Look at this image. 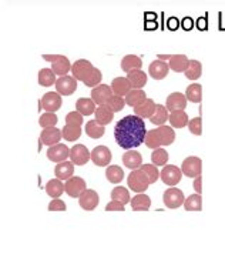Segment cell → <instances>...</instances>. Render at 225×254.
<instances>
[{
  "mask_svg": "<svg viewBox=\"0 0 225 254\" xmlns=\"http://www.w3.org/2000/svg\"><path fill=\"white\" fill-rule=\"evenodd\" d=\"M104 131H106L104 126H102L97 120H90L86 125V133L91 139H100L104 136Z\"/></svg>",
  "mask_w": 225,
  "mask_h": 254,
  "instance_id": "1f68e13d",
  "label": "cell"
},
{
  "mask_svg": "<svg viewBox=\"0 0 225 254\" xmlns=\"http://www.w3.org/2000/svg\"><path fill=\"white\" fill-rule=\"evenodd\" d=\"M123 163L131 172L138 170L143 166V157L138 151H125L123 154Z\"/></svg>",
  "mask_w": 225,
  "mask_h": 254,
  "instance_id": "d6986e66",
  "label": "cell"
},
{
  "mask_svg": "<svg viewBox=\"0 0 225 254\" xmlns=\"http://www.w3.org/2000/svg\"><path fill=\"white\" fill-rule=\"evenodd\" d=\"M106 177H107V180L110 183H112V185H118V183L123 182L124 179L123 169L118 167V166H110L106 170Z\"/></svg>",
  "mask_w": 225,
  "mask_h": 254,
  "instance_id": "74e56055",
  "label": "cell"
},
{
  "mask_svg": "<svg viewBox=\"0 0 225 254\" xmlns=\"http://www.w3.org/2000/svg\"><path fill=\"white\" fill-rule=\"evenodd\" d=\"M70 159L76 166H84L91 159V153L84 144H76L70 149Z\"/></svg>",
  "mask_w": 225,
  "mask_h": 254,
  "instance_id": "30bf717a",
  "label": "cell"
},
{
  "mask_svg": "<svg viewBox=\"0 0 225 254\" xmlns=\"http://www.w3.org/2000/svg\"><path fill=\"white\" fill-rule=\"evenodd\" d=\"M99 203H100V198H99V194H97L96 190H86V191L79 197L80 207L87 210V211L94 210V208L99 206Z\"/></svg>",
  "mask_w": 225,
  "mask_h": 254,
  "instance_id": "9a60e30c",
  "label": "cell"
},
{
  "mask_svg": "<svg viewBox=\"0 0 225 254\" xmlns=\"http://www.w3.org/2000/svg\"><path fill=\"white\" fill-rule=\"evenodd\" d=\"M102 79H103V74L100 70L96 69L93 70V73H91V76L87 79V80L84 81V84H86V87H97V86H100V83H102Z\"/></svg>",
  "mask_w": 225,
  "mask_h": 254,
  "instance_id": "7dc6e473",
  "label": "cell"
},
{
  "mask_svg": "<svg viewBox=\"0 0 225 254\" xmlns=\"http://www.w3.org/2000/svg\"><path fill=\"white\" fill-rule=\"evenodd\" d=\"M182 27L185 29V30H190L192 29V20L190 17H185L184 20H182Z\"/></svg>",
  "mask_w": 225,
  "mask_h": 254,
  "instance_id": "11a10c76",
  "label": "cell"
},
{
  "mask_svg": "<svg viewBox=\"0 0 225 254\" xmlns=\"http://www.w3.org/2000/svg\"><path fill=\"white\" fill-rule=\"evenodd\" d=\"M66 125H68V126L80 127L83 125V116L80 115L79 112H70V113L66 116Z\"/></svg>",
  "mask_w": 225,
  "mask_h": 254,
  "instance_id": "c3c4849f",
  "label": "cell"
},
{
  "mask_svg": "<svg viewBox=\"0 0 225 254\" xmlns=\"http://www.w3.org/2000/svg\"><path fill=\"white\" fill-rule=\"evenodd\" d=\"M198 29H200V30H205V29H207V22H205V19H198Z\"/></svg>",
  "mask_w": 225,
  "mask_h": 254,
  "instance_id": "9f6ffc18",
  "label": "cell"
},
{
  "mask_svg": "<svg viewBox=\"0 0 225 254\" xmlns=\"http://www.w3.org/2000/svg\"><path fill=\"white\" fill-rule=\"evenodd\" d=\"M56 73L52 69H40L39 70V84L43 87H50L56 84Z\"/></svg>",
  "mask_w": 225,
  "mask_h": 254,
  "instance_id": "4dcf8cb0",
  "label": "cell"
},
{
  "mask_svg": "<svg viewBox=\"0 0 225 254\" xmlns=\"http://www.w3.org/2000/svg\"><path fill=\"white\" fill-rule=\"evenodd\" d=\"M144 143H146L147 147H150V149H153V150L160 149V147L163 146V144H161V140H160V136H158V133H157V128L147 131V136H146V140H144Z\"/></svg>",
  "mask_w": 225,
  "mask_h": 254,
  "instance_id": "b9f144b4",
  "label": "cell"
},
{
  "mask_svg": "<svg viewBox=\"0 0 225 254\" xmlns=\"http://www.w3.org/2000/svg\"><path fill=\"white\" fill-rule=\"evenodd\" d=\"M163 201H164V204L167 206V208H178L180 206L184 204L185 197H184V193L181 191L180 189L171 187V189L164 191V194H163Z\"/></svg>",
  "mask_w": 225,
  "mask_h": 254,
  "instance_id": "8992f818",
  "label": "cell"
},
{
  "mask_svg": "<svg viewBox=\"0 0 225 254\" xmlns=\"http://www.w3.org/2000/svg\"><path fill=\"white\" fill-rule=\"evenodd\" d=\"M131 89L133 87H131V84H130L127 77H115L112 81V90L115 96H120V97L127 96L128 93L131 92Z\"/></svg>",
  "mask_w": 225,
  "mask_h": 254,
  "instance_id": "ffe728a7",
  "label": "cell"
},
{
  "mask_svg": "<svg viewBox=\"0 0 225 254\" xmlns=\"http://www.w3.org/2000/svg\"><path fill=\"white\" fill-rule=\"evenodd\" d=\"M169 119V110H167V107L166 106H163V104H157L156 106V112H154V115L150 117V122L153 123V125H156V126H164V123L167 122Z\"/></svg>",
  "mask_w": 225,
  "mask_h": 254,
  "instance_id": "484cf974",
  "label": "cell"
},
{
  "mask_svg": "<svg viewBox=\"0 0 225 254\" xmlns=\"http://www.w3.org/2000/svg\"><path fill=\"white\" fill-rule=\"evenodd\" d=\"M86 182L84 179L81 177H77V176H73L71 179H68L64 185V191L67 193L68 196L76 198V197H80L84 191H86Z\"/></svg>",
  "mask_w": 225,
  "mask_h": 254,
  "instance_id": "9c48e42d",
  "label": "cell"
},
{
  "mask_svg": "<svg viewBox=\"0 0 225 254\" xmlns=\"http://www.w3.org/2000/svg\"><path fill=\"white\" fill-rule=\"evenodd\" d=\"M42 107L45 109L47 113H55L61 107V96L57 92L46 93L42 97Z\"/></svg>",
  "mask_w": 225,
  "mask_h": 254,
  "instance_id": "5bb4252c",
  "label": "cell"
},
{
  "mask_svg": "<svg viewBox=\"0 0 225 254\" xmlns=\"http://www.w3.org/2000/svg\"><path fill=\"white\" fill-rule=\"evenodd\" d=\"M169 153L164 150L163 147H160V149H156V150L151 153V163L154 164V166H166L167 163H169Z\"/></svg>",
  "mask_w": 225,
  "mask_h": 254,
  "instance_id": "ab89813d",
  "label": "cell"
},
{
  "mask_svg": "<svg viewBox=\"0 0 225 254\" xmlns=\"http://www.w3.org/2000/svg\"><path fill=\"white\" fill-rule=\"evenodd\" d=\"M178 24H180V22H178L177 17H169V20H167V26H169V30H175L178 27Z\"/></svg>",
  "mask_w": 225,
  "mask_h": 254,
  "instance_id": "db71d44e",
  "label": "cell"
},
{
  "mask_svg": "<svg viewBox=\"0 0 225 254\" xmlns=\"http://www.w3.org/2000/svg\"><path fill=\"white\" fill-rule=\"evenodd\" d=\"M172 55H158V59H164V60H169Z\"/></svg>",
  "mask_w": 225,
  "mask_h": 254,
  "instance_id": "680465c9",
  "label": "cell"
},
{
  "mask_svg": "<svg viewBox=\"0 0 225 254\" xmlns=\"http://www.w3.org/2000/svg\"><path fill=\"white\" fill-rule=\"evenodd\" d=\"M112 150L106 146H96L91 150V160L99 167H106L112 162Z\"/></svg>",
  "mask_w": 225,
  "mask_h": 254,
  "instance_id": "ba28073f",
  "label": "cell"
},
{
  "mask_svg": "<svg viewBox=\"0 0 225 254\" xmlns=\"http://www.w3.org/2000/svg\"><path fill=\"white\" fill-rule=\"evenodd\" d=\"M201 170H203V162L200 157H195V156L187 157L181 164L182 174L191 179H197L198 176H201Z\"/></svg>",
  "mask_w": 225,
  "mask_h": 254,
  "instance_id": "5b68a950",
  "label": "cell"
},
{
  "mask_svg": "<svg viewBox=\"0 0 225 254\" xmlns=\"http://www.w3.org/2000/svg\"><path fill=\"white\" fill-rule=\"evenodd\" d=\"M151 185L150 183V179H148V176H147L141 169H138V170H133L130 176H128V179H127V186L135 191V193H144L147 189H148V186Z\"/></svg>",
  "mask_w": 225,
  "mask_h": 254,
  "instance_id": "7a4b0ae2",
  "label": "cell"
},
{
  "mask_svg": "<svg viewBox=\"0 0 225 254\" xmlns=\"http://www.w3.org/2000/svg\"><path fill=\"white\" fill-rule=\"evenodd\" d=\"M49 210L50 211H66V203L61 201L60 198H53L50 203H49Z\"/></svg>",
  "mask_w": 225,
  "mask_h": 254,
  "instance_id": "f907efd6",
  "label": "cell"
},
{
  "mask_svg": "<svg viewBox=\"0 0 225 254\" xmlns=\"http://www.w3.org/2000/svg\"><path fill=\"white\" fill-rule=\"evenodd\" d=\"M150 206H151V198L144 193L137 194L131 200V208L134 211H147L150 208Z\"/></svg>",
  "mask_w": 225,
  "mask_h": 254,
  "instance_id": "f546056e",
  "label": "cell"
},
{
  "mask_svg": "<svg viewBox=\"0 0 225 254\" xmlns=\"http://www.w3.org/2000/svg\"><path fill=\"white\" fill-rule=\"evenodd\" d=\"M184 208L187 211H201L203 210V198L201 194H191L185 198Z\"/></svg>",
  "mask_w": 225,
  "mask_h": 254,
  "instance_id": "f35d334b",
  "label": "cell"
},
{
  "mask_svg": "<svg viewBox=\"0 0 225 254\" xmlns=\"http://www.w3.org/2000/svg\"><path fill=\"white\" fill-rule=\"evenodd\" d=\"M146 99H147V94L144 90H141V89H140V90L133 89L131 92L125 96V103L128 104V106H131V107H137L138 104L143 103Z\"/></svg>",
  "mask_w": 225,
  "mask_h": 254,
  "instance_id": "d590c367",
  "label": "cell"
},
{
  "mask_svg": "<svg viewBox=\"0 0 225 254\" xmlns=\"http://www.w3.org/2000/svg\"><path fill=\"white\" fill-rule=\"evenodd\" d=\"M143 66V62L138 56H134V55H127L124 56L123 60H121V70L123 71H134V70H140Z\"/></svg>",
  "mask_w": 225,
  "mask_h": 254,
  "instance_id": "4316f807",
  "label": "cell"
},
{
  "mask_svg": "<svg viewBox=\"0 0 225 254\" xmlns=\"http://www.w3.org/2000/svg\"><path fill=\"white\" fill-rule=\"evenodd\" d=\"M61 137H63L61 130H58V128H56V127H49V128H45V130L42 131V134H40V140H42V143L46 144V146H49V147L58 144V141L61 140Z\"/></svg>",
  "mask_w": 225,
  "mask_h": 254,
  "instance_id": "e0dca14e",
  "label": "cell"
},
{
  "mask_svg": "<svg viewBox=\"0 0 225 254\" xmlns=\"http://www.w3.org/2000/svg\"><path fill=\"white\" fill-rule=\"evenodd\" d=\"M146 136L147 127L144 119L135 115L124 116L114 127V139L117 144L125 150L141 146L146 140Z\"/></svg>",
  "mask_w": 225,
  "mask_h": 254,
  "instance_id": "6da1fadb",
  "label": "cell"
},
{
  "mask_svg": "<svg viewBox=\"0 0 225 254\" xmlns=\"http://www.w3.org/2000/svg\"><path fill=\"white\" fill-rule=\"evenodd\" d=\"M140 169H141V170L148 176V179H150V183H151V185L157 182L158 177H160V172H158L157 166H154V164H143Z\"/></svg>",
  "mask_w": 225,
  "mask_h": 254,
  "instance_id": "f6af8a7d",
  "label": "cell"
},
{
  "mask_svg": "<svg viewBox=\"0 0 225 254\" xmlns=\"http://www.w3.org/2000/svg\"><path fill=\"white\" fill-rule=\"evenodd\" d=\"M94 117H96L94 120H97L102 126H106V125H109V123L112 120V117H114V112H112V109H110L107 104H103V106H99V107L96 109Z\"/></svg>",
  "mask_w": 225,
  "mask_h": 254,
  "instance_id": "d4e9b609",
  "label": "cell"
},
{
  "mask_svg": "<svg viewBox=\"0 0 225 254\" xmlns=\"http://www.w3.org/2000/svg\"><path fill=\"white\" fill-rule=\"evenodd\" d=\"M169 73V66L166 62L154 60V62L148 66V74H150L154 80H161V79H164Z\"/></svg>",
  "mask_w": 225,
  "mask_h": 254,
  "instance_id": "ac0fdd59",
  "label": "cell"
},
{
  "mask_svg": "<svg viewBox=\"0 0 225 254\" xmlns=\"http://www.w3.org/2000/svg\"><path fill=\"white\" fill-rule=\"evenodd\" d=\"M61 133H63L64 140H67V141H76L81 136V128L77 126H68V125H66V126L63 127Z\"/></svg>",
  "mask_w": 225,
  "mask_h": 254,
  "instance_id": "7bdbcfd3",
  "label": "cell"
},
{
  "mask_svg": "<svg viewBox=\"0 0 225 254\" xmlns=\"http://www.w3.org/2000/svg\"><path fill=\"white\" fill-rule=\"evenodd\" d=\"M57 122H58V117L55 113H47L40 116L39 119V125L43 127V128H49V127H56Z\"/></svg>",
  "mask_w": 225,
  "mask_h": 254,
  "instance_id": "ee69618b",
  "label": "cell"
},
{
  "mask_svg": "<svg viewBox=\"0 0 225 254\" xmlns=\"http://www.w3.org/2000/svg\"><path fill=\"white\" fill-rule=\"evenodd\" d=\"M56 90L58 94L70 96L77 90V80L73 76H63L56 81Z\"/></svg>",
  "mask_w": 225,
  "mask_h": 254,
  "instance_id": "7c38bea8",
  "label": "cell"
},
{
  "mask_svg": "<svg viewBox=\"0 0 225 254\" xmlns=\"http://www.w3.org/2000/svg\"><path fill=\"white\" fill-rule=\"evenodd\" d=\"M106 104H107V106L112 109L114 113H117V112H121V110L124 109V106H125L127 103H125V99H123V97H120V96H115V94H114V96H112V97H110V100H109V102H107Z\"/></svg>",
  "mask_w": 225,
  "mask_h": 254,
  "instance_id": "bcb514c9",
  "label": "cell"
},
{
  "mask_svg": "<svg viewBox=\"0 0 225 254\" xmlns=\"http://www.w3.org/2000/svg\"><path fill=\"white\" fill-rule=\"evenodd\" d=\"M64 191V185L61 180L58 179H53V180H49L47 185H46V193L49 194L50 197H57L61 196V193Z\"/></svg>",
  "mask_w": 225,
  "mask_h": 254,
  "instance_id": "e575fe53",
  "label": "cell"
},
{
  "mask_svg": "<svg viewBox=\"0 0 225 254\" xmlns=\"http://www.w3.org/2000/svg\"><path fill=\"white\" fill-rule=\"evenodd\" d=\"M156 106H157V104L154 103L153 99H146L143 103L138 104L137 107H134L135 116H138V117H141V119H146V117L150 119L151 116L154 115V112H156Z\"/></svg>",
  "mask_w": 225,
  "mask_h": 254,
  "instance_id": "603a6c76",
  "label": "cell"
},
{
  "mask_svg": "<svg viewBox=\"0 0 225 254\" xmlns=\"http://www.w3.org/2000/svg\"><path fill=\"white\" fill-rule=\"evenodd\" d=\"M94 69H96V67L91 64L89 60L80 59V60H76V62L73 63V66H71V73H73V77H74L76 80H80L84 83V81L90 77L91 73H93V70Z\"/></svg>",
  "mask_w": 225,
  "mask_h": 254,
  "instance_id": "277c9868",
  "label": "cell"
},
{
  "mask_svg": "<svg viewBox=\"0 0 225 254\" xmlns=\"http://www.w3.org/2000/svg\"><path fill=\"white\" fill-rule=\"evenodd\" d=\"M185 77L188 80H197L201 77L203 74V66L198 60H190V64H188V69L185 70Z\"/></svg>",
  "mask_w": 225,
  "mask_h": 254,
  "instance_id": "8d00e7d4",
  "label": "cell"
},
{
  "mask_svg": "<svg viewBox=\"0 0 225 254\" xmlns=\"http://www.w3.org/2000/svg\"><path fill=\"white\" fill-rule=\"evenodd\" d=\"M112 200H117V201H121L123 204H127V203H131L130 200V193L125 187H121V186H117L114 187L112 191Z\"/></svg>",
  "mask_w": 225,
  "mask_h": 254,
  "instance_id": "60d3db41",
  "label": "cell"
},
{
  "mask_svg": "<svg viewBox=\"0 0 225 254\" xmlns=\"http://www.w3.org/2000/svg\"><path fill=\"white\" fill-rule=\"evenodd\" d=\"M43 59L52 62V70L56 73L57 76H60V77L67 76L68 71H71V66L73 64L63 55H43Z\"/></svg>",
  "mask_w": 225,
  "mask_h": 254,
  "instance_id": "3957f363",
  "label": "cell"
},
{
  "mask_svg": "<svg viewBox=\"0 0 225 254\" xmlns=\"http://www.w3.org/2000/svg\"><path fill=\"white\" fill-rule=\"evenodd\" d=\"M166 107L169 112H177V110H184L187 107V97L180 92H174L167 97Z\"/></svg>",
  "mask_w": 225,
  "mask_h": 254,
  "instance_id": "2e32d148",
  "label": "cell"
},
{
  "mask_svg": "<svg viewBox=\"0 0 225 254\" xmlns=\"http://www.w3.org/2000/svg\"><path fill=\"white\" fill-rule=\"evenodd\" d=\"M203 182H201V176H198L195 180H194V190L197 191V194H201L203 191Z\"/></svg>",
  "mask_w": 225,
  "mask_h": 254,
  "instance_id": "f5cc1de1",
  "label": "cell"
},
{
  "mask_svg": "<svg viewBox=\"0 0 225 254\" xmlns=\"http://www.w3.org/2000/svg\"><path fill=\"white\" fill-rule=\"evenodd\" d=\"M160 177L164 182V185L167 186H177L181 182L182 177V172L177 166L172 164H167L163 167V170L160 172Z\"/></svg>",
  "mask_w": 225,
  "mask_h": 254,
  "instance_id": "52a82bcc",
  "label": "cell"
},
{
  "mask_svg": "<svg viewBox=\"0 0 225 254\" xmlns=\"http://www.w3.org/2000/svg\"><path fill=\"white\" fill-rule=\"evenodd\" d=\"M188 130L195 136H201L203 133V125H201V117H194L188 123Z\"/></svg>",
  "mask_w": 225,
  "mask_h": 254,
  "instance_id": "681fc988",
  "label": "cell"
},
{
  "mask_svg": "<svg viewBox=\"0 0 225 254\" xmlns=\"http://www.w3.org/2000/svg\"><path fill=\"white\" fill-rule=\"evenodd\" d=\"M127 79L130 81L131 87L137 89V90H140L147 84V74L143 70H134V71L127 73Z\"/></svg>",
  "mask_w": 225,
  "mask_h": 254,
  "instance_id": "cb8c5ba5",
  "label": "cell"
},
{
  "mask_svg": "<svg viewBox=\"0 0 225 254\" xmlns=\"http://www.w3.org/2000/svg\"><path fill=\"white\" fill-rule=\"evenodd\" d=\"M55 174H56V179L58 180H66L73 177L74 174V164L71 162H63L58 163L56 167H55Z\"/></svg>",
  "mask_w": 225,
  "mask_h": 254,
  "instance_id": "7402d4cb",
  "label": "cell"
},
{
  "mask_svg": "<svg viewBox=\"0 0 225 254\" xmlns=\"http://www.w3.org/2000/svg\"><path fill=\"white\" fill-rule=\"evenodd\" d=\"M156 27H157V22H146V29L148 30H153Z\"/></svg>",
  "mask_w": 225,
  "mask_h": 254,
  "instance_id": "6f0895ef",
  "label": "cell"
},
{
  "mask_svg": "<svg viewBox=\"0 0 225 254\" xmlns=\"http://www.w3.org/2000/svg\"><path fill=\"white\" fill-rule=\"evenodd\" d=\"M107 211H124V204L121 201H117V200H112L110 201L107 206H106Z\"/></svg>",
  "mask_w": 225,
  "mask_h": 254,
  "instance_id": "816d5d0a",
  "label": "cell"
},
{
  "mask_svg": "<svg viewBox=\"0 0 225 254\" xmlns=\"http://www.w3.org/2000/svg\"><path fill=\"white\" fill-rule=\"evenodd\" d=\"M169 123H171V126L175 127V128H182V127L188 126V123H190L188 115L184 110H177V112L169 113Z\"/></svg>",
  "mask_w": 225,
  "mask_h": 254,
  "instance_id": "83f0119b",
  "label": "cell"
},
{
  "mask_svg": "<svg viewBox=\"0 0 225 254\" xmlns=\"http://www.w3.org/2000/svg\"><path fill=\"white\" fill-rule=\"evenodd\" d=\"M76 109L81 116H90L93 113H96V103L91 99L81 97L76 102Z\"/></svg>",
  "mask_w": 225,
  "mask_h": 254,
  "instance_id": "f1b7e54d",
  "label": "cell"
},
{
  "mask_svg": "<svg viewBox=\"0 0 225 254\" xmlns=\"http://www.w3.org/2000/svg\"><path fill=\"white\" fill-rule=\"evenodd\" d=\"M112 96H114L112 86H107V84H100L91 90V100L99 106L107 103Z\"/></svg>",
  "mask_w": 225,
  "mask_h": 254,
  "instance_id": "4fadbf2b",
  "label": "cell"
},
{
  "mask_svg": "<svg viewBox=\"0 0 225 254\" xmlns=\"http://www.w3.org/2000/svg\"><path fill=\"white\" fill-rule=\"evenodd\" d=\"M67 157H70V149L66 144L58 143L56 146L49 147L47 150V159L53 163H63L67 160Z\"/></svg>",
  "mask_w": 225,
  "mask_h": 254,
  "instance_id": "8fae6325",
  "label": "cell"
},
{
  "mask_svg": "<svg viewBox=\"0 0 225 254\" xmlns=\"http://www.w3.org/2000/svg\"><path fill=\"white\" fill-rule=\"evenodd\" d=\"M185 97L192 103H200L203 99V87L198 83H192L185 90Z\"/></svg>",
  "mask_w": 225,
  "mask_h": 254,
  "instance_id": "836d02e7",
  "label": "cell"
},
{
  "mask_svg": "<svg viewBox=\"0 0 225 254\" xmlns=\"http://www.w3.org/2000/svg\"><path fill=\"white\" fill-rule=\"evenodd\" d=\"M157 133L158 136H160V140H161V144L163 146H169L175 140V133H174V130L169 126L164 125V126L157 127Z\"/></svg>",
  "mask_w": 225,
  "mask_h": 254,
  "instance_id": "d6a6232c",
  "label": "cell"
},
{
  "mask_svg": "<svg viewBox=\"0 0 225 254\" xmlns=\"http://www.w3.org/2000/svg\"><path fill=\"white\" fill-rule=\"evenodd\" d=\"M190 60L185 55H172L169 59V69L175 73H185V70L188 69Z\"/></svg>",
  "mask_w": 225,
  "mask_h": 254,
  "instance_id": "44dd1931",
  "label": "cell"
}]
</instances>
